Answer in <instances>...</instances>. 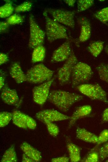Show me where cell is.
Segmentation results:
<instances>
[{
  "mask_svg": "<svg viewBox=\"0 0 108 162\" xmlns=\"http://www.w3.org/2000/svg\"><path fill=\"white\" fill-rule=\"evenodd\" d=\"M10 74L17 83H21L27 81L26 75L23 71L18 62H15L11 65L10 69Z\"/></svg>",
  "mask_w": 108,
  "mask_h": 162,
  "instance_id": "obj_16",
  "label": "cell"
},
{
  "mask_svg": "<svg viewBox=\"0 0 108 162\" xmlns=\"http://www.w3.org/2000/svg\"><path fill=\"white\" fill-rule=\"evenodd\" d=\"M29 20L30 33L28 46L32 49L43 45L46 34L37 23L34 16L32 14L29 15Z\"/></svg>",
  "mask_w": 108,
  "mask_h": 162,
  "instance_id": "obj_6",
  "label": "cell"
},
{
  "mask_svg": "<svg viewBox=\"0 0 108 162\" xmlns=\"http://www.w3.org/2000/svg\"><path fill=\"white\" fill-rule=\"evenodd\" d=\"M75 0H65L64 2L69 6L71 7H74V4L76 2Z\"/></svg>",
  "mask_w": 108,
  "mask_h": 162,
  "instance_id": "obj_40",
  "label": "cell"
},
{
  "mask_svg": "<svg viewBox=\"0 0 108 162\" xmlns=\"http://www.w3.org/2000/svg\"><path fill=\"white\" fill-rule=\"evenodd\" d=\"M76 135L78 139L84 142L95 144L98 141V136L84 128L77 127Z\"/></svg>",
  "mask_w": 108,
  "mask_h": 162,
  "instance_id": "obj_17",
  "label": "cell"
},
{
  "mask_svg": "<svg viewBox=\"0 0 108 162\" xmlns=\"http://www.w3.org/2000/svg\"><path fill=\"white\" fill-rule=\"evenodd\" d=\"M24 19V16L15 14L7 17L6 21L10 25H14L21 24L23 22Z\"/></svg>",
  "mask_w": 108,
  "mask_h": 162,
  "instance_id": "obj_30",
  "label": "cell"
},
{
  "mask_svg": "<svg viewBox=\"0 0 108 162\" xmlns=\"http://www.w3.org/2000/svg\"><path fill=\"white\" fill-rule=\"evenodd\" d=\"M99 159L103 161L108 158V141L98 148Z\"/></svg>",
  "mask_w": 108,
  "mask_h": 162,
  "instance_id": "obj_32",
  "label": "cell"
},
{
  "mask_svg": "<svg viewBox=\"0 0 108 162\" xmlns=\"http://www.w3.org/2000/svg\"><path fill=\"white\" fill-rule=\"evenodd\" d=\"M67 148L71 162H78L81 160L80 148L75 144L70 142L67 144Z\"/></svg>",
  "mask_w": 108,
  "mask_h": 162,
  "instance_id": "obj_19",
  "label": "cell"
},
{
  "mask_svg": "<svg viewBox=\"0 0 108 162\" xmlns=\"http://www.w3.org/2000/svg\"><path fill=\"white\" fill-rule=\"evenodd\" d=\"M14 10L11 2L8 0L0 7V17L1 18L8 17L11 16Z\"/></svg>",
  "mask_w": 108,
  "mask_h": 162,
  "instance_id": "obj_25",
  "label": "cell"
},
{
  "mask_svg": "<svg viewBox=\"0 0 108 162\" xmlns=\"http://www.w3.org/2000/svg\"><path fill=\"white\" fill-rule=\"evenodd\" d=\"M77 62L78 59L72 50L69 57L58 71L57 77L60 85H65L68 83L73 67Z\"/></svg>",
  "mask_w": 108,
  "mask_h": 162,
  "instance_id": "obj_8",
  "label": "cell"
},
{
  "mask_svg": "<svg viewBox=\"0 0 108 162\" xmlns=\"http://www.w3.org/2000/svg\"><path fill=\"white\" fill-rule=\"evenodd\" d=\"M9 60L8 55L6 54L1 53L0 54V64L2 65L7 63Z\"/></svg>",
  "mask_w": 108,
  "mask_h": 162,
  "instance_id": "obj_37",
  "label": "cell"
},
{
  "mask_svg": "<svg viewBox=\"0 0 108 162\" xmlns=\"http://www.w3.org/2000/svg\"><path fill=\"white\" fill-rule=\"evenodd\" d=\"M93 16L103 24L108 22V7L104 8L96 12Z\"/></svg>",
  "mask_w": 108,
  "mask_h": 162,
  "instance_id": "obj_26",
  "label": "cell"
},
{
  "mask_svg": "<svg viewBox=\"0 0 108 162\" xmlns=\"http://www.w3.org/2000/svg\"><path fill=\"white\" fill-rule=\"evenodd\" d=\"M100 79L108 84V64L101 63L96 68Z\"/></svg>",
  "mask_w": 108,
  "mask_h": 162,
  "instance_id": "obj_23",
  "label": "cell"
},
{
  "mask_svg": "<svg viewBox=\"0 0 108 162\" xmlns=\"http://www.w3.org/2000/svg\"><path fill=\"white\" fill-rule=\"evenodd\" d=\"M108 141V129H105L102 131L98 136L97 145L104 143Z\"/></svg>",
  "mask_w": 108,
  "mask_h": 162,
  "instance_id": "obj_33",
  "label": "cell"
},
{
  "mask_svg": "<svg viewBox=\"0 0 108 162\" xmlns=\"http://www.w3.org/2000/svg\"><path fill=\"white\" fill-rule=\"evenodd\" d=\"M97 145L92 149L81 160L82 162H97L99 160V154Z\"/></svg>",
  "mask_w": 108,
  "mask_h": 162,
  "instance_id": "obj_24",
  "label": "cell"
},
{
  "mask_svg": "<svg viewBox=\"0 0 108 162\" xmlns=\"http://www.w3.org/2000/svg\"><path fill=\"white\" fill-rule=\"evenodd\" d=\"M79 91L92 100L102 102L108 104L107 93L98 84H82L77 86Z\"/></svg>",
  "mask_w": 108,
  "mask_h": 162,
  "instance_id": "obj_5",
  "label": "cell"
},
{
  "mask_svg": "<svg viewBox=\"0 0 108 162\" xmlns=\"http://www.w3.org/2000/svg\"><path fill=\"white\" fill-rule=\"evenodd\" d=\"M83 98L79 94L58 89L50 91L48 98L51 103L60 110L66 112L74 104Z\"/></svg>",
  "mask_w": 108,
  "mask_h": 162,
  "instance_id": "obj_1",
  "label": "cell"
},
{
  "mask_svg": "<svg viewBox=\"0 0 108 162\" xmlns=\"http://www.w3.org/2000/svg\"><path fill=\"white\" fill-rule=\"evenodd\" d=\"M80 28L79 40L80 42H85L89 39L91 34V26L89 20L82 17L78 19Z\"/></svg>",
  "mask_w": 108,
  "mask_h": 162,
  "instance_id": "obj_14",
  "label": "cell"
},
{
  "mask_svg": "<svg viewBox=\"0 0 108 162\" xmlns=\"http://www.w3.org/2000/svg\"><path fill=\"white\" fill-rule=\"evenodd\" d=\"M101 121L102 122H108V107L106 108L103 112Z\"/></svg>",
  "mask_w": 108,
  "mask_h": 162,
  "instance_id": "obj_38",
  "label": "cell"
},
{
  "mask_svg": "<svg viewBox=\"0 0 108 162\" xmlns=\"http://www.w3.org/2000/svg\"><path fill=\"white\" fill-rule=\"evenodd\" d=\"M12 114L13 122L17 126L32 130L36 128L37 124L35 121L29 115L17 110H14Z\"/></svg>",
  "mask_w": 108,
  "mask_h": 162,
  "instance_id": "obj_10",
  "label": "cell"
},
{
  "mask_svg": "<svg viewBox=\"0 0 108 162\" xmlns=\"http://www.w3.org/2000/svg\"><path fill=\"white\" fill-rule=\"evenodd\" d=\"M93 72L90 66L82 62H77L72 69L71 79L73 87L83 84L92 78Z\"/></svg>",
  "mask_w": 108,
  "mask_h": 162,
  "instance_id": "obj_4",
  "label": "cell"
},
{
  "mask_svg": "<svg viewBox=\"0 0 108 162\" xmlns=\"http://www.w3.org/2000/svg\"><path fill=\"white\" fill-rule=\"evenodd\" d=\"M45 11L43 12L45 20V34L47 40L50 43L61 39H69L67 28L49 17Z\"/></svg>",
  "mask_w": 108,
  "mask_h": 162,
  "instance_id": "obj_2",
  "label": "cell"
},
{
  "mask_svg": "<svg viewBox=\"0 0 108 162\" xmlns=\"http://www.w3.org/2000/svg\"><path fill=\"white\" fill-rule=\"evenodd\" d=\"M9 24L6 21H1L0 22V33H4L8 31Z\"/></svg>",
  "mask_w": 108,
  "mask_h": 162,
  "instance_id": "obj_34",
  "label": "cell"
},
{
  "mask_svg": "<svg viewBox=\"0 0 108 162\" xmlns=\"http://www.w3.org/2000/svg\"><path fill=\"white\" fill-rule=\"evenodd\" d=\"M20 148L26 155L35 162H38L41 160V153L28 143L23 142L20 145Z\"/></svg>",
  "mask_w": 108,
  "mask_h": 162,
  "instance_id": "obj_18",
  "label": "cell"
},
{
  "mask_svg": "<svg viewBox=\"0 0 108 162\" xmlns=\"http://www.w3.org/2000/svg\"><path fill=\"white\" fill-rule=\"evenodd\" d=\"M22 162H35L32 159L26 155L24 153L23 154L22 157Z\"/></svg>",
  "mask_w": 108,
  "mask_h": 162,
  "instance_id": "obj_39",
  "label": "cell"
},
{
  "mask_svg": "<svg viewBox=\"0 0 108 162\" xmlns=\"http://www.w3.org/2000/svg\"><path fill=\"white\" fill-rule=\"evenodd\" d=\"M58 23L73 28L75 26V12L62 9L47 8L44 10Z\"/></svg>",
  "mask_w": 108,
  "mask_h": 162,
  "instance_id": "obj_7",
  "label": "cell"
},
{
  "mask_svg": "<svg viewBox=\"0 0 108 162\" xmlns=\"http://www.w3.org/2000/svg\"><path fill=\"white\" fill-rule=\"evenodd\" d=\"M35 117L42 122L44 120H47L52 122L70 119V117L57 111L51 109L38 112L36 114Z\"/></svg>",
  "mask_w": 108,
  "mask_h": 162,
  "instance_id": "obj_12",
  "label": "cell"
},
{
  "mask_svg": "<svg viewBox=\"0 0 108 162\" xmlns=\"http://www.w3.org/2000/svg\"><path fill=\"white\" fill-rule=\"evenodd\" d=\"M17 159L15 146L12 145L4 153L1 160L2 162H16Z\"/></svg>",
  "mask_w": 108,
  "mask_h": 162,
  "instance_id": "obj_22",
  "label": "cell"
},
{
  "mask_svg": "<svg viewBox=\"0 0 108 162\" xmlns=\"http://www.w3.org/2000/svg\"><path fill=\"white\" fill-rule=\"evenodd\" d=\"M1 91V99L5 103L14 105L18 103L19 99L16 90L10 88L7 83H5Z\"/></svg>",
  "mask_w": 108,
  "mask_h": 162,
  "instance_id": "obj_13",
  "label": "cell"
},
{
  "mask_svg": "<svg viewBox=\"0 0 108 162\" xmlns=\"http://www.w3.org/2000/svg\"><path fill=\"white\" fill-rule=\"evenodd\" d=\"M77 11L81 12L88 9L94 3L93 0H78L77 1Z\"/></svg>",
  "mask_w": 108,
  "mask_h": 162,
  "instance_id": "obj_27",
  "label": "cell"
},
{
  "mask_svg": "<svg viewBox=\"0 0 108 162\" xmlns=\"http://www.w3.org/2000/svg\"><path fill=\"white\" fill-rule=\"evenodd\" d=\"M105 50L106 53L108 55V44L106 45Z\"/></svg>",
  "mask_w": 108,
  "mask_h": 162,
  "instance_id": "obj_41",
  "label": "cell"
},
{
  "mask_svg": "<svg viewBox=\"0 0 108 162\" xmlns=\"http://www.w3.org/2000/svg\"><path fill=\"white\" fill-rule=\"evenodd\" d=\"M54 73L43 64H38L27 71L26 81L34 84L44 83L52 79Z\"/></svg>",
  "mask_w": 108,
  "mask_h": 162,
  "instance_id": "obj_3",
  "label": "cell"
},
{
  "mask_svg": "<svg viewBox=\"0 0 108 162\" xmlns=\"http://www.w3.org/2000/svg\"><path fill=\"white\" fill-rule=\"evenodd\" d=\"M92 111V107L89 105H84L78 107L70 117L68 127H72L79 119L89 115Z\"/></svg>",
  "mask_w": 108,
  "mask_h": 162,
  "instance_id": "obj_15",
  "label": "cell"
},
{
  "mask_svg": "<svg viewBox=\"0 0 108 162\" xmlns=\"http://www.w3.org/2000/svg\"><path fill=\"white\" fill-rule=\"evenodd\" d=\"M54 78L34 87L33 89V98L36 103L42 106L48 98L50 87Z\"/></svg>",
  "mask_w": 108,
  "mask_h": 162,
  "instance_id": "obj_9",
  "label": "cell"
},
{
  "mask_svg": "<svg viewBox=\"0 0 108 162\" xmlns=\"http://www.w3.org/2000/svg\"><path fill=\"white\" fill-rule=\"evenodd\" d=\"M72 51L71 41L70 39L67 40L54 50L51 58V62L58 63L66 60Z\"/></svg>",
  "mask_w": 108,
  "mask_h": 162,
  "instance_id": "obj_11",
  "label": "cell"
},
{
  "mask_svg": "<svg viewBox=\"0 0 108 162\" xmlns=\"http://www.w3.org/2000/svg\"><path fill=\"white\" fill-rule=\"evenodd\" d=\"M104 42L101 40L93 41L89 44L88 47V50L90 54L93 56H98L102 51L104 48Z\"/></svg>",
  "mask_w": 108,
  "mask_h": 162,
  "instance_id": "obj_21",
  "label": "cell"
},
{
  "mask_svg": "<svg viewBox=\"0 0 108 162\" xmlns=\"http://www.w3.org/2000/svg\"><path fill=\"white\" fill-rule=\"evenodd\" d=\"M46 55V49L43 45L38 46L33 50L32 56L31 61L34 63L41 62L44 60Z\"/></svg>",
  "mask_w": 108,
  "mask_h": 162,
  "instance_id": "obj_20",
  "label": "cell"
},
{
  "mask_svg": "<svg viewBox=\"0 0 108 162\" xmlns=\"http://www.w3.org/2000/svg\"><path fill=\"white\" fill-rule=\"evenodd\" d=\"M70 160V158L65 156L54 158L51 160L52 162H68Z\"/></svg>",
  "mask_w": 108,
  "mask_h": 162,
  "instance_id": "obj_35",
  "label": "cell"
},
{
  "mask_svg": "<svg viewBox=\"0 0 108 162\" xmlns=\"http://www.w3.org/2000/svg\"><path fill=\"white\" fill-rule=\"evenodd\" d=\"M105 24L106 25L108 26V24H107V23H105Z\"/></svg>",
  "mask_w": 108,
  "mask_h": 162,
  "instance_id": "obj_42",
  "label": "cell"
},
{
  "mask_svg": "<svg viewBox=\"0 0 108 162\" xmlns=\"http://www.w3.org/2000/svg\"><path fill=\"white\" fill-rule=\"evenodd\" d=\"M42 122L46 124L48 131L51 136H56L58 134L59 129L55 124L47 120H44Z\"/></svg>",
  "mask_w": 108,
  "mask_h": 162,
  "instance_id": "obj_28",
  "label": "cell"
},
{
  "mask_svg": "<svg viewBox=\"0 0 108 162\" xmlns=\"http://www.w3.org/2000/svg\"><path fill=\"white\" fill-rule=\"evenodd\" d=\"M32 3L30 1H25L17 6L14 9L16 12H28L31 10Z\"/></svg>",
  "mask_w": 108,
  "mask_h": 162,
  "instance_id": "obj_31",
  "label": "cell"
},
{
  "mask_svg": "<svg viewBox=\"0 0 108 162\" xmlns=\"http://www.w3.org/2000/svg\"><path fill=\"white\" fill-rule=\"evenodd\" d=\"M0 88L1 90L5 84V81L6 75L4 72L2 70H0Z\"/></svg>",
  "mask_w": 108,
  "mask_h": 162,
  "instance_id": "obj_36",
  "label": "cell"
},
{
  "mask_svg": "<svg viewBox=\"0 0 108 162\" xmlns=\"http://www.w3.org/2000/svg\"><path fill=\"white\" fill-rule=\"evenodd\" d=\"M12 114L7 112H2L0 113V126L3 127L9 123L12 119Z\"/></svg>",
  "mask_w": 108,
  "mask_h": 162,
  "instance_id": "obj_29",
  "label": "cell"
}]
</instances>
